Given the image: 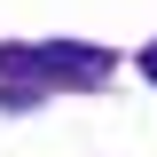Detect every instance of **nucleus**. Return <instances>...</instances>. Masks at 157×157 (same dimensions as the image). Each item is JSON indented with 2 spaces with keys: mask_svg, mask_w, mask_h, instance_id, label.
<instances>
[{
  "mask_svg": "<svg viewBox=\"0 0 157 157\" xmlns=\"http://www.w3.org/2000/svg\"><path fill=\"white\" fill-rule=\"evenodd\" d=\"M0 71H32V78H102L110 55L102 47H0Z\"/></svg>",
  "mask_w": 157,
  "mask_h": 157,
  "instance_id": "obj_1",
  "label": "nucleus"
},
{
  "mask_svg": "<svg viewBox=\"0 0 157 157\" xmlns=\"http://www.w3.org/2000/svg\"><path fill=\"white\" fill-rule=\"evenodd\" d=\"M141 71H149V78H157V39H149V47H141Z\"/></svg>",
  "mask_w": 157,
  "mask_h": 157,
  "instance_id": "obj_2",
  "label": "nucleus"
}]
</instances>
